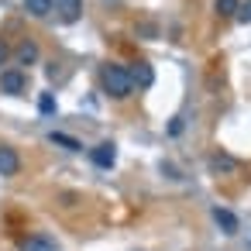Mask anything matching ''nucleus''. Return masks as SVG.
I'll return each instance as SVG.
<instances>
[{
    "label": "nucleus",
    "instance_id": "nucleus-1",
    "mask_svg": "<svg viewBox=\"0 0 251 251\" xmlns=\"http://www.w3.org/2000/svg\"><path fill=\"white\" fill-rule=\"evenodd\" d=\"M100 83H103V90H107L114 100H127V97H131V90H134L131 73H127V69H121V66H103Z\"/></svg>",
    "mask_w": 251,
    "mask_h": 251
},
{
    "label": "nucleus",
    "instance_id": "nucleus-2",
    "mask_svg": "<svg viewBox=\"0 0 251 251\" xmlns=\"http://www.w3.org/2000/svg\"><path fill=\"white\" fill-rule=\"evenodd\" d=\"M25 90H28V76H25L21 69H7V73H0V93L18 97V93H25Z\"/></svg>",
    "mask_w": 251,
    "mask_h": 251
},
{
    "label": "nucleus",
    "instance_id": "nucleus-3",
    "mask_svg": "<svg viewBox=\"0 0 251 251\" xmlns=\"http://www.w3.org/2000/svg\"><path fill=\"white\" fill-rule=\"evenodd\" d=\"M90 158H93V165H100V169H110V165L117 162V148H114L110 141H103V145H97V148L90 151Z\"/></svg>",
    "mask_w": 251,
    "mask_h": 251
},
{
    "label": "nucleus",
    "instance_id": "nucleus-4",
    "mask_svg": "<svg viewBox=\"0 0 251 251\" xmlns=\"http://www.w3.org/2000/svg\"><path fill=\"white\" fill-rule=\"evenodd\" d=\"M18 251H59V244L52 237H45V234H31V237H25L18 244Z\"/></svg>",
    "mask_w": 251,
    "mask_h": 251
},
{
    "label": "nucleus",
    "instance_id": "nucleus-5",
    "mask_svg": "<svg viewBox=\"0 0 251 251\" xmlns=\"http://www.w3.org/2000/svg\"><path fill=\"white\" fill-rule=\"evenodd\" d=\"M18 169H21L18 151L7 148V145H0V176H18Z\"/></svg>",
    "mask_w": 251,
    "mask_h": 251
},
{
    "label": "nucleus",
    "instance_id": "nucleus-6",
    "mask_svg": "<svg viewBox=\"0 0 251 251\" xmlns=\"http://www.w3.org/2000/svg\"><path fill=\"white\" fill-rule=\"evenodd\" d=\"M213 220L224 227V234H237V230H241V220H237L230 210H224V206H213Z\"/></svg>",
    "mask_w": 251,
    "mask_h": 251
},
{
    "label": "nucleus",
    "instance_id": "nucleus-7",
    "mask_svg": "<svg viewBox=\"0 0 251 251\" xmlns=\"http://www.w3.org/2000/svg\"><path fill=\"white\" fill-rule=\"evenodd\" d=\"M59 11H62V21H79V11H83V0H55Z\"/></svg>",
    "mask_w": 251,
    "mask_h": 251
},
{
    "label": "nucleus",
    "instance_id": "nucleus-8",
    "mask_svg": "<svg viewBox=\"0 0 251 251\" xmlns=\"http://www.w3.org/2000/svg\"><path fill=\"white\" fill-rule=\"evenodd\" d=\"M131 83H138V86H151V83H155L151 66H148V62H138V66L131 69Z\"/></svg>",
    "mask_w": 251,
    "mask_h": 251
},
{
    "label": "nucleus",
    "instance_id": "nucleus-9",
    "mask_svg": "<svg viewBox=\"0 0 251 251\" xmlns=\"http://www.w3.org/2000/svg\"><path fill=\"white\" fill-rule=\"evenodd\" d=\"M35 59H38V45H35V42H21V45H18V62H21V66H31Z\"/></svg>",
    "mask_w": 251,
    "mask_h": 251
},
{
    "label": "nucleus",
    "instance_id": "nucleus-10",
    "mask_svg": "<svg viewBox=\"0 0 251 251\" xmlns=\"http://www.w3.org/2000/svg\"><path fill=\"white\" fill-rule=\"evenodd\" d=\"M25 11H28L31 18H45V14L52 11V0H25Z\"/></svg>",
    "mask_w": 251,
    "mask_h": 251
},
{
    "label": "nucleus",
    "instance_id": "nucleus-11",
    "mask_svg": "<svg viewBox=\"0 0 251 251\" xmlns=\"http://www.w3.org/2000/svg\"><path fill=\"white\" fill-rule=\"evenodd\" d=\"M49 141H52V145H62V148H69V151H83V145H79L76 138H69V134H59V131H52V134H49Z\"/></svg>",
    "mask_w": 251,
    "mask_h": 251
},
{
    "label": "nucleus",
    "instance_id": "nucleus-12",
    "mask_svg": "<svg viewBox=\"0 0 251 251\" xmlns=\"http://www.w3.org/2000/svg\"><path fill=\"white\" fill-rule=\"evenodd\" d=\"M237 11H241V0H217V14L230 18V14H237Z\"/></svg>",
    "mask_w": 251,
    "mask_h": 251
},
{
    "label": "nucleus",
    "instance_id": "nucleus-13",
    "mask_svg": "<svg viewBox=\"0 0 251 251\" xmlns=\"http://www.w3.org/2000/svg\"><path fill=\"white\" fill-rule=\"evenodd\" d=\"M38 110H42V114H55V97H52V93H42V97H38Z\"/></svg>",
    "mask_w": 251,
    "mask_h": 251
},
{
    "label": "nucleus",
    "instance_id": "nucleus-14",
    "mask_svg": "<svg viewBox=\"0 0 251 251\" xmlns=\"http://www.w3.org/2000/svg\"><path fill=\"white\" fill-rule=\"evenodd\" d=\"M237 21H244V25L251 21V0H248V4H244L241 11H237Z\"/></svg>",
    "mask_w": 251,
    "mask_h": 251
},
{
    "label": "nucleus",
    "instance_id": "nucleus-15",
    "mask_svg": "<svg viewBox=\"0 0 251 251\" xmlns=\"http://www.w3.org/2000/svg\"><path fill=\"white\" fill-rule=\"evenodd\" d=\"M4 59H7V45H4V42H0V62H4Z\"/></svg>",
    "mask_w": 251,
    "mask_h": 251
}]
</instances>
